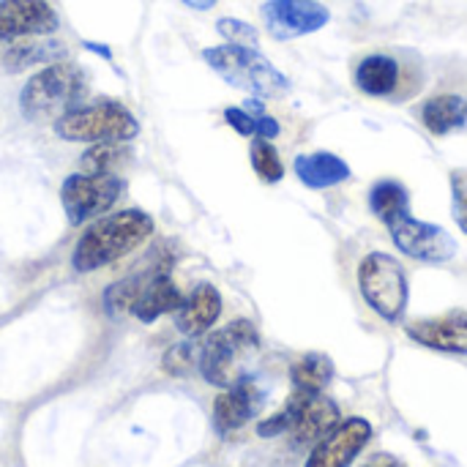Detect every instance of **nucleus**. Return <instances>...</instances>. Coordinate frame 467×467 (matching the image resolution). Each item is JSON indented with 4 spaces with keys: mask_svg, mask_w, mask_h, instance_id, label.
I'll return each instance as SVG.
<instances>
[{
    "mask_svg": "<svg viewBox=\"0 0 467 467\" xmlns=\"http://www.w3.org/2000/svg\"><path fill=\"white\" fill-rule=\"evenodd\" d=\"M224 120L241 134V137H254L257 134V115L246 112L244 107H227Z\"/></svg>",
    "mask_w": 467,
    "mask_h": 467,
    "instance_id": "c85d7f7f",
    "label": "nucleus"
},
{
    "mask_svg": "<svg viewBox=\"0 0 467 467\" xmlns=\"http://www.w3.org/2000/svg\"><path fill=\"white\" fill-rule=\"evenodd\" d=\"M55 134L68 142H129L140 134V123L123 104L96 101L57 118Z\"/></svg>",
    "mask_w": 467,
    "mask_h": 467,
    "instance_id": "20e7f679",
    "label": "nucleus"
},
{
    "mask_svg": "<svg viewBox=\"0 0 467 467\" xmlns=\"http://www.w3.org/2000/svg\"><path fill=\"white\" fill-rule=\"evenodd\" d=\"M451 211L460 230L467 235V170L451 172Z\"/></svg>",
    "mask_w": 467,
    "mask_h": 467,
    "instance_id": "cd10ccee",
    "label": "nucleus"
},
{
    "mask_svg": "<svg viewBox=\"0 0 467 467\" xmlns=\"http://www.w3.org/2000/svg\"><path fill=\"white\" fill-rule=\"evenodd\" d=\"M260 410H263V391L249 375H244L241 380L227 386L224 394L216 397L213 424L222 435H230V432L246 427Z\"/></svg>",
    "mask_w": 467,
    "mask_h": 467,
    "instance_id": "ddd939ff",
    "label": "nucleus"
},
{
    "mask_svg": "<svg viewBox=\"0 0 467 467\" xmlns=\"http://www.w3.org/2000/svg\"><path fill=\"white\" fill-rule=\"evenodd\" d=\"M126 156L129 150L120 148V142H96V148H90L82 156V172H90V175L112 172V167H118Z\"/></svg>",
    "mask_w": 467,
    "mask_h": 467,
    "instance_id": "393cba45",
    "label": "nucleus"
},
{
    "mask_svg": "<svg viewBox=\"0 0 467 467\" xmlns=\"http://www.w3.org/2000/svg\"><path fill=\"white\" fill-rule=\"evenodd\" d=\"M123 194V181L115 178L112 172L104 175H90V172H77L63 181L60 200L66 219L71 224H82L104 211H109Z\"/></svg>",
    "mask_w": 467,
    "mask_h": 467,
    "instance_id": "6e6552de",
    "label": "nucleus"
},
{
    "mask_svg": "<svg viewBox=\"0 0 467 467\" xmlns=\"http://www.w3.org/2000/svg\"><path fill=\"white\" fill-rule=\"evenodd\" d=\"M408 337L430 350L467 356V312H449L441 317L416 320L408 326Z\"/></svg>",
    "mask_w": 467,
    "mask_h": 467,
    "instance_id": "4468645a",
    "label": "nucleus"
},
{
    "mask_svg": "<svg viewBox=\"0 0 467 467\" xmlns=\"http://www.w3.org/2000/svg\"><path fill=\"white\" fill-rule=\"evenodd\" d=\"M358 287L367 304L389 323L402 320L408 309V274L402 263L386 252H372L358 265Z\"/></svg>",
    "mask_w": 467,
    "mask_h": 467,
    "instance_id": "423d86ee",
    "label": "nucleus"
},
{
    "mask_svg": "<svg viewBox=\"0 0 467 467\" xmlns=\"http://www.w3.org/2000/svg\"><path fill=\"white\" fill-rule=\"evenodd\" d=\"M219 33L230 41V44H241V47H257V30L249 25V22H241V19H219Z\"/></svg>",
    "mask_w": 467,
    "mask_h": 467,
    "instance_id": "bb28decb",
    "label": "nucleus"
},
{
    "mask_svg": "<svg viewBox=\"0 0 467 467\" xmlns=\"http://www.w3.org/2000/svg\"><path fill=\"white\" fill-rule=\"evenodd\" d=\"M364 467H405L400 460H394V457H389V454H378V457H372L369 462Z\"/></svg>",
    "mask_w": 467,
    "mask_h": 467,
    "instance_id": "7c9ffc66",
    "label": "nucleus"
},
{
    "mask_svg": "<svg viewBox=\"0 0 467 467\" xmlns=\"http://www.w3.org/2000/svg\"><path fill=\"white\" fill-rule=\"evenodd\" d=\"M293 170H296L298 181L309 189H328V186H337L350 178L348 161L339 159L337 153H326V150L298 156Z\"/></svg>",
    "mask_w": 467,
    "mask_h": 467,
    "instance_id": "f3484780",
    "label": "nucleus"
},
{
    "mask_svg": "<svg viewBox=\"0 0 467 467\" xmlns=\"http://www.w3.org/2000/svg\"><path fill=\"white\" fill-rule=\"evenodd\" d=\"M66 57V47L52 38H38V41H19L3 52V66L8 71H22L30 66H44L52 60Z\"/></svg>",
    "mask_w": 467,
    "mask_h": 467,
    "instance_id": "aec40b11",
    "label": "nucleus"
},
{
    "mask_svg": "<svg viewBox=\"0 0 467 467\" xmlns=\"http://www.w3.org/2000/svg\"><path fill=\"white\" fill-rule=\"evenodd\" d=\"M400 252L419 263H449L457 254V241L438 224L419 222L410 211L386 222Z\"/></svg>",
    "mask_w": 467,
    "mask_h": 467,
    "instance_id": "1a4fd4ad",
    "label": "nucleus"
},
{
    "mask_svg": "<svg viewBox=\"0 0 467 467\" xmlns=\"http://www.w3.org/2000/svg\"><path fill=\"white\" fill-rule=\"evenodd\" d=\"M339 424V405L323 394H306L298 416L290 427V438L296 449H306L315 446L317 441H323L334 427Z\"/></svg>",
    "mask_w": 467,
    "mask_h": 467,
    "instance_id": "2eb2a0df",
    "label": "nucleus"
},
{
    "mask_svg": "<svg viewBox=\"0 0 467 467\" xmlns=\"http://www.w3.org/2000/svg\"><path fill=\"white\" fill-rule=\"evenodd\" d=\"M276 134H279V123H276L271 115H257V134H254V137L274 140Z\"/></svg>",
    "mask_w": 467,
    "mask_h": 467,
    "instance_id": "c756f323",
    "label": "nucleus"
},
{
    "mask_svg": "<svg viewBox=\"0 0 467 467\" xmlns=\"http://www.w3.org/2000/svg\"><path fill=\"white\" fill-rule=\"evenodd\" d=\"M181 301H183V296H181V290L175 287V282H172L167 274H156V276L145 285V290L140 293V298L134 301L131 315H134L140 323H153V320H159V317L175 312V309L181 306Z\"/></svg>",
    "mask_w": 467,
    "mask_h": 467,
    "instance_id": "a211bd4d",
    "label": "nucleus"
},
{
    "mask_svg": "<svg viewBox=\"0 0 467 467\" xmlns=\"http://www.w3.org/2000/svg\"><path fill=\"white\" fill-rule=\"evenodd\" d=\"M421 123L435 134L446 137L467 126V99L457 93H438L421 104Z\"/></svg>",
    "mask_w": 467,
    "mask_h": 467,
    "instance_id": "6ab92c4d",
    "label": "nucleus"
},
{
    "mask_svg": "<svg viewBox=\"0 0 467 467\" xmlns=\"http://www.w3.org/2000/svg\"><path fill=\"white\" fill-rule=\"evenodd\" d=\"M202 57L224 82L257 99H274L290 90V79L263 52H257V47L222 44V47H208Z\"/></svg>",
    "mask_w": 467,
    "mask_h": 467,
    "instance_id": "f03ea898",
    "label": "nucleus"
},
{
    "mask_svg": "<svg viewBox=\"0 0 467 467\" xmlns=\"http://www.w3.org/2000/svg\"><path fill=\"white\" fill-rule=\"evenodd\" d=\"M369 208L386 224L394 216L410 211V194L400 181H378L369 192Z\"/></svg>",
    "mask_w": 467,
    "mask_h": 467,
    "instance_id": "4be33fe9",
    "label": "nucleus"
},
{
    "mask_svg": "<svg viewBox=\"0 0 467 467\" xmlns=\"http://www.w3.org/2000/svg\"><path fill=\"white\" fill-rule=\"evenodd\" d=\"M197 361H200V353L194 350V345H175V348H170L167 350V356H164V369L170 372V375H175V378H183V375H189L194 367H197Z\"/></svg>",
    "mask_w": 467,
    "mask_h": 467,
    "instance_id": "a878e982",
    "label": "nucleus"
},
{
    "mask_svg": "<svg viewBox=\"0 0 467 467\" xmlns=\"http://www.w3.org/2000/svg\"><path fill=\"white\" fill-rule=\"evenodd\" d=\"M369 441L372 424L367 419H348L312 446V454L304 467H350Z\"/></svg>",
    "mask_w": 467,
    "mask_h": 467,
    "instance_id": "9b49d317",
    "label": "nucleus"
},
{
    "mask_svg": "<svg viewBox=\"0 0 467 467\" xmlns=\"http://www.w3.org/2000/svg\"><path fill=\"white\" fill-rule=\"evenodd\" d=\"M416 63V60H410ZM394 52H369L356 66V88L372 99H408L419 88V66Z\"/></svg>",
    "mask_w": 467,
    "mask_h": 467,
    "instance_id": "0eeeda50",
    "label": "nucleus"
},
{
    "mask_svg": "<svg viewBox=\"0 0 467 467\" xmlns=\"http://www.w3.org/2000/svg\"><path fill=\"white\" fill-rule=\"evenodd\" d=\"M175 323L178 331L186 337H200L205 334L222 315V296L213 285H197L175 309Z\"/></svg>",
    "mask_w": 467,
    "mask_h": 467,
    "instance_id": "dca6fc26",
    "label": "nucleus"
},
{
    "mask_svg": "<svg viewBox=\"0 0 467 467\" xmlns=\"http://www.w3.org/2000/svg\"><path fill=\"white\" fill-rule=\"evenodd\" d=\"M153 276H156L153 271H150V274H137V276H129V279H123V282H118V285L107 287V293H104V309H107L109 315L131 312L134 301L140 298V293L145 290V285H148Z\"/></svg>",
    "mask_w": 467,
    "mask_h": 467,
    "instance_id": "5701e85b",
    "label": "nucleus"
},
{
    "mask_svg": "<svg viewBox=\"0 0 467 467\" xmlns=\"http://www.w3.org/2000/svg\"><path fill=\"white\" fill-rule=\"evenodd\" d=\"M60 25L47 0H0V41L49 36Z\"/></svg>",
    "mask_w": 467,
    "mask_h": 467,
    "instance_id": "f8f14e48",
    "label": "nucleus"
},
{
    "mask_svg": "<svg viewBox=\"0 0 467 467\" xmlns=\"http://www.w3.org/2000/svg\"><path fill=\"white\" fill-rule=\"evenodd\" d=\"M290 380H293V391L323 394L328 389V383L334 380V364L323 353H309V356H304L301 361L293 364Z\"/></svg>",
    "mask_w": 467,
    "mask_h": 467,
    "instance_id": "412c9836",
    "label": "nucleus"
},
{
    "mask_svg": "<svg viewBox=\"0 0 467 467\" xmlns=\"http://www.w3.org/2000/svg\"><path fill=\"white\" fill-rule=\"evenodd\" d=\"M150 235H153V219L142 211H120L104 216L82 233L71 263L82 274L99 271L120 260L123 254L134 252L137 246H142Z\"/></svg>",
    "mask_w": 467,
    "mask_h": 467,
    "instance_id": "f257e3e1",
    "label": "nucleus"
},
{
    "mask_svg": "<svg viewBox=\"0 0 467 467\" xmlns=\"http://www.w3.org/2000/svg\"><path fill=\"white\" fill-rule=\"evenodd\" d=\"M85 93V74L74 63H49L25 82L19 93V109L30 120H57L77 109Z\"/></svg>",
    "mask_w": 467,
    "mask_h": 467,
    "instance_id": "7ed1b4c3",
    "label": "nucleus"
},
{
    "mask_svg": "<svg viewBox=\"0 0 467 467\" xmlns=\"http://www.w3.org/2000/svg\"><path fill=\"white\" fill-rule=\"evenodd\" d=\"M260 348L257 328L249 320H233L222 331L211 334L200 350V372L211 386L227 389L244 378L241 361Z\"/></svg>",
    "mask_w": 467,
    "mask_h": 467,
    "instance_id": "39448f33",
    "label": "nucleus"
},
{
    "mask_svg": "<svg viewBox=\"0 0 467 467\" xmlns=\"http://www.w3.org/2000/svg\"><path fill=\"white\" fill-rule=\"evenodd\" d=\"M189 8H197V11H208V8H213L216 5V0H183Z\"/></svg>",
    "mask_w": 467,
    "mask_h": 467,
    "instance_id": "2f4dec72",
    "label": "nucleus"
},
{
    "mask_svg": "<svg viewBox=\"0 0 467 467\" xmlns=\"http://www.w3.org/2000/svg\"><path fill=\"white\" fill-rule=\"evenodd\" d=\"M249 156H252L254 172H257L265 183H279V181L285 178V164H282V159H279V150L271 145V140L257 137V140L252 142Z\"/></svg>",
    "mask_w": 467,
    "mask_h": 467,
    "instance_id": "b1692460",
    "label": "nucleus"
},
{
    "mask_svg": "<svg viewBox=\"0 0 467 467\" xmlns=\"http://www.w3.org/2000/svg\"><path fill=\"white\" fill-rule=\"evenodd\" d=\"M331 11L317 0H268L263 5V22L279 41L298 38L326 27Z\"/></svg>",
    "mask_w": 467,
    "mask_h": 467,
    "instance_id": "9d476101",
    "label": "nucleus"
}]
</instances>
